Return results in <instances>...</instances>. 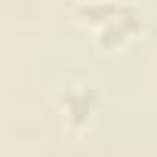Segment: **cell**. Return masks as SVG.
Returning a JSON list of instances; mask_svg holds the SVG:
<instances>
[{"mask_svg":"<svg viewBox=\"0 0 157 157\" xmlns=\"http://www.w3.org/2000/svg\"><path fill=\"white\" fill-rule=\"evenodd\" d=\"M74 22L93 34V46L102 56L129 49L145 31L148 16L139 0H77Z\"/></svg>","mask_w":157,"mask_h":157,"instance_id":"1","label":"cell"},{"mask_svg":"<svg viewBox=\"0 0 157 157\" xmlns=\"http://www.w3.org/2000/svg\"><path fill=\"white\" fill-rule=\"evenodd\" d=\"M52 102H56V111L62 114V120H65V126L71 132L90 129L96 123L99 111H102V93H99V86L90 83V80H80V77L65 80L56 90Z\"/></svg>","mask_w":157,"mask_h":157,"instance_id":"2","label":"cell"}]
</instances>
